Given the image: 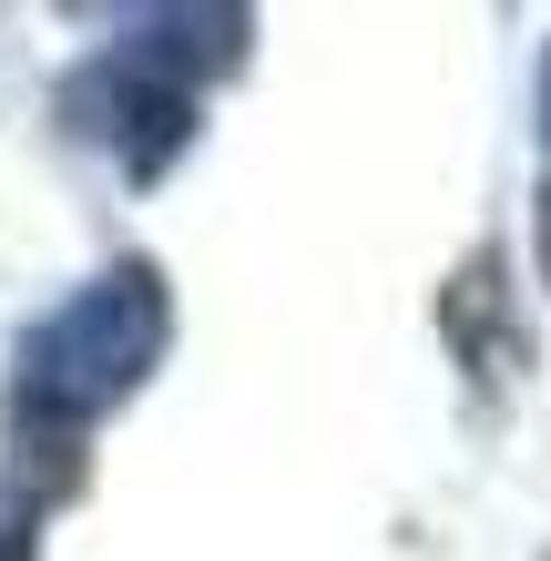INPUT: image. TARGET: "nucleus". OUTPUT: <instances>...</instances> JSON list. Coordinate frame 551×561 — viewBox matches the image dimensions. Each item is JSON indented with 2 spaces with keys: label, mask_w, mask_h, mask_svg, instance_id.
<instances>
[{
  "label": "nucleus",
  "mask_w": 551,
  "mask_h": 561,
  "mask_svg": "<svg viewBox=\"0 0 551 561\" xmlns=\"http://www.w3.org/2000/svg\"><path fill=\"white\" fill-rule=\"evenodd\" d=\"M164 337H174L164 266H144V255L103 266L82 296H61V307L21 337V368H11L21 428H82V419H103L113 399H134V388L153 378Z\"/></svg>",
  "instance_id": "1"
},
{
  "label": "nucleus",
  "mask_w": 551,
  "mask_h": 561,
  "mask_svg": "<svg viewBox=\"0 0 551 561\" xmlns=\"http://www.w3.org/2000/svg\"><path fill=\"white\" fill-rule=\"evenodd\" d=\"M61 134H82V144H103L134 184H153L164 163L194 144V92H174L164 72H144V61H82L72 82H61Z\"/></svg>",
  "instance_id": "2"
},
{
  "label": "nucleus",
  "mask_w": 551,
  "mask_h": 561,
  "mask_svg": "<svg viewBox=\"0 0 551 561\" xmlns=\"http://www.w3.org/2000/svg\"><path fill=\"white\" fill-rule=\"evenodd\" d=\"M255 42L245 11H123V61H144V72H164L174 92L236 72Z\"/></svg>",
  "instance_id": "3"
},
{
  "label": "nucleus",
  "mask_w": 551,
  "mask_h": 561,
  "mask_svg": "<svg viewBox=\"0 0 551 561\" xmlns=\"http://www.w3.org/2000/svg\"><path fill=\"white\" fill-rule=\"evenodd\" d=\"M439 317H449V347L470 357V378H510V368H521V317H510V276H501V245H480L470 266L449 276Z\"/></svg>",
  "instance_id": "4"
},
{
  "label": "nucleus",
  "mask_w": 551,
  "mask_h": 561,
  "mask_svg": "<svg viewBox=\"0 0 551 561\" xmlns=\"http://www.w3.org/2000/svg\"><path fill=\"white\" fill-rule=\"evenodd\" d=\"M541 276H551V51H541Z\"/></svg>",
  "instance_id": "5"
},
{
  "label": "nucleus",
  "mask_w": 551,
  "mask_h": 561,
  "mask_svg": "<svg viewBox=\"0 0 551 561\" xmlns=\"http://www.w3.org/2000/svg\"><path fill=\"white\" fill-rule=\"evenodd\" d=\"M0 561H31V520H0Z\"/></svg>",
  "instance_id": "6"
}]
</instances>
